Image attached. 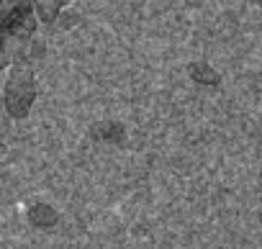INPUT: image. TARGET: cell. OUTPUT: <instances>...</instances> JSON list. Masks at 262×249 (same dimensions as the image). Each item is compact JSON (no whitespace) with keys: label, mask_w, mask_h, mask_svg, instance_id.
Segmentation results:
<instances>
[{"label":"cell","mask_w":262,"mask_h":249,"mask_svg":"<svg viewBox=\"0 0 262 249\" xmlns=\"http://www.w3.org/2000/svg\"><path fill=\"white\" fill-rule=\"evenodd\" d=\"M0 8H3V3H0Z\"/></svg>","instance_id":"cell-8"},{"label":"cell","mask_w":262,"mask_h":249,"mask_svg":"<svg viewBox=\"0 0 262 249\" xmlns=\"http://www.w3.org/2000/svg\"><path fill=\"white\" fill-rule=\"evenodd\" d=\"M64 8H67L64 0H39V3H34V16L39 24H54L59 21Z\"/></svg>","instance_id":"cell-5"},{"label":"cell","mask_w":262,"mask_h":249,"mask_svg":"<svg viewBox=\"0 0 262 249\" xmlns=\"http://www.w3.org/2000/svg\"><path fill=\"white\" fill-rule=\"evenodd\" d=\"M34 3H3L0 8V36H31L36 34Z\"/></svg>","instance_id":"cell-2"},{"label":"cell","mask_w":262,"mask_h":249,"mask_svg":"<svg viewBox=\"0 0 262 249\" xmlns=\"http://www.w3.org/2000/svg\"><path fill=\"white\" fill-rule=\"evenodd\" d=\"M39 85L36 75L26 62H13L8 67L6 82H3V108L11 118H26L36 103Z\"/></svg>","instance_id":"cell-1"},{"label":"cell","mask_w":262,"mask_h":249,"mask_svg":"<svg viewBox=\"0 0 262 249\" xmlns=\"http://www.w3.org/2000/svg\"><path fill=\"white\" fill-rule=\"evenodd\" d=\"M26 218H29L31 226H36V229H52V226H57L59 213H57V208H52L49 203H34V206L26 211Z\"/></svg>","instance_id":"cell-4"},{"label":"cell","mask_w":262,"mask_h":249,"mask_svg":"<svg viewBox=\"0 0 262 249\" xmlns=\"http://www.w3.org/2000/svg\"><path fill=\"white\" fill-rule=\"evenodd\" d=\"M3 67H11V54H8V47H6V39L0 36V70Z\"/></svg>","instance_id":"cell-7"},{"label":"cell","mask_w":262,"mask_h":249,"mask_svg":"<svg viewBox=\"0 0 262 249\" xmlns=\"http://www.w3.org/2000/svg\"><path fill=\"white\" fill-rule=\"evenodd\" d=\"M188 75H190V80L198 82V85H219V82H221L219 72H216L211 64H206V62H190V64H188Z\"/></svg>","instance_id":"cell-6"},{"label":"cell","mask_w":262,"mask_h":249,"mask_svg":"<svg viewBox=\"0 0 262 249\" xmlns=\"http://www.w3.org/2000/svg\"><path fill=\"white\" fill-rule=\"evenodd\" d=\"M90 137L95 142H113V144H121L123 137H126V129L123 123L118 121H98L90 126Z\"/></svg>","instance_id":"cell-3"}]
</instances>
